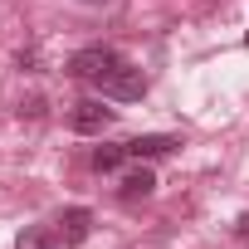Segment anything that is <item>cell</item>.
Listing matches in <instances>:
<instances>
[{"instance_id":"obj_6","label":"cell","mask_w":249,"mask_h":249,"mask_svg":"<svg viewBox=\"0 0 249 249\" xmlns=\"http://www.w3.org/2000/svg\"><path fill=\"white\" fill-rule=\"evenodd\" d=\"M157 191V176L147 171V166H137V171H127V176H122V200H137V196H152Z\"/></svg>"},{"instance_id":"obj_7","label":"cell","mask_w":249,"mask_h":249,"mask_svg":"<svg viewBox=\"0 0 249 249\" xmlns=\"http://www.w3.org/2000/svg\"><path fill=\"white\" fill-rule=\"evenodd\" d=\"M64 239H59V230H49V225H30L20 239H15V249H59Z\"/></svg>"},{"instance_id":"obj_2","label":"cell","mask_w":249,"mask_h":249,"mask_svg":"<svg viewBox=\"0 0 249 249\" xmlns=\"http://www.w3.org/2000/svg\"><path fill=\"white\" fill-rule=\"evenodd\" d=\"M103 98H117V103H137L142 93H147V73L142 69H132V64H122V69H112L103 83H93Z\"/></svg>"},{"instance_id":"obj_1","label":"cell","mask_w":249,"mask_h":249,"mask_svg":"<svg viewBox=\"0 0 249 249\" xmlns=\"http://www.w3.org/2000/svg\"><path fill=\"white\" fill-rule=\"evenodd\" d=\"M127 59H122L117 49H107V44H93V49H78L73 59H69V73L73 78H83V83H103L112 69H122Z\"/></svg>"},{"instance_id":"obj_4","label":"cell","mask_w":249,"mask_h":249,"mask_svg":"<svg viewBox=\"0 0 249 249\" xmlns=\"http://www.w3.org/2000/svg\"><path fill=\"white\" fill-rule=\"evenodd\" d=\"M176 147H181V137L147 132V137H132V142H127V157H132V161H152V157H171Z\"/></svg>"},{"instance_id":"obj_5","label":"cell","mask_w":249,"mask_h":249,"mask_svg":"<svg viewBox=\"0 0 249 249\" xmlns=\"http://www.w3.org/2000/svg\"><path fill=\"white\" fill-rule=\"evenodd\" d=\"M88 230H93V215H88L83 205H69V210L59 215V239H64V249L83 244V239H88Z\"/></svg>"},{"instance_id":"obj_9","label":"cell","mask_w":249,"mask_h":249,"mask_svg":"<svg viewBox=\"0 0 249 249\" xmlns=\"http://www.w3.org/2000/svg\"><path fill=\"white\" fill-rule=\"evenodd\" d=\"M83 5H107V0H83Z\"/></svg>"},{"instance_id":"obj_8","label":"cell","mask_w":249,"mask_h":249,"mask_svg":"<svg viewBox=\"0 0 249 249\" xmlns=\"http://www.w3.org/2000/svg\"><path fill=\"white\" fill-rule=\"evenodd\" d=\"M122 161H127V142H122V147H98V152H93V171H117Z\"/></svg>"},{"instance_id":"obj_3","label":"cell","mask_w":249,"mask_h":249,"mask_svg":"<svg viewBox=\"0 0 249 249\" xmlns=\"http://www.w3.org/2000/svg\"><path fill=\"white\" fill-rule=\"evenodd\" d=\"M69 127L73 132H107L112 127V107H103L98 98H83V103H73V112H69Z\"/></svg>"}]
</instances>
